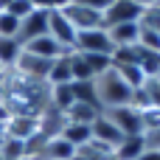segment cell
<instances>
[{"instance_id":"6da1fadb","label":"cell","mask_w":160,"mask_h":160,"mask_svg":"<svg viewBox=\"0 0 160 160\" xmlns=\"http://www.w3.org/2000/svg\"><path fill=\"white\" fill-rule=\"evenodd\" d=\"M93 84H96V98H98L101 112H104V110H112V107H127V104H132V93H135V90L115 73V68L98 73V76L93 79Z\"/></svg>"},{"instance_id":"7a4b0ae2","label":"cell","mask_w":160,"mask_h":160,"mask_svg":"<svg viewBox=\"0 0 160 160\" xmlns=\"http://www.w3.org/2000/svg\"><path fill=\"white\" fill-rule=\"evenodd\" d=\"M76 51H79V53H101V56H112L115 45H112L107 28H90V31H76Z\"/></svg>"},{"instance_id":"3957f363","label":"cell","mask_w":160,"mask_h":160,"mask_svg":"<svg viewBox=\"0 0 160 160\" xmlns=\"http://www.w3.org/2000/svg\"><path fill=\"white\" fill-rule=\"evenodd\" d=\"M51 65H53V59H42V56H37V53H31V51H25V48H22L11 70H14L17 76H25V79H37V82H48V73H51Z\"/></svg>"},{"instance_id":"277c9868","label":"cell","mask_w":160,"mask_h":160,"mask_svg":"<svg viewBox=\"0 0 160 160\" xmlns=\"http://www.w3.org/2000/svg\"><path fill=\"white\" fill-rule=\"evenodd\" d=\"M104 115L118 127V132L124 138H135L143 132V121H141V110L127 104V107H112V110H104Z\"/></svg>"},{"instance_id":"5b68a950","label":"cell","mask_w":160,"mask_h":160,"mask_svg":"<svg viewBox=\"0 0 160 160\" xmlns=\"http://www.w3.org/2000/svg\"><path fill=\"white\" fill-rule=\"evenodd\" d=\"M146 8H141L135 0H112L110 8L104 11V28L124 25V22H141Z\"/></svg>"},{"instance_id":"8992f818","label":"cell","mask_w":160,"mask_h":160,"mask_svg":"<svg viewBox=\"0 0 160 160\" xmlns=\"http://www.w3.org/2000/svg\"><path fill=\"white\" fill-rule=\"evenodd\" d=\"M65 17H68V22L76 28V31H90V28H104V14H98V11H93V8H87V6H82V3H70V6H65V8H59Z\"/></svg>"},{"instance_id":"52a82bcc","label":"cell","mask_w":160,"mask_h":160,"mask_svg":"<svg viewBox=\"0 0 160 160\" xmlns=\"http://www.w3.org/2000/svg\"><path fill=\"white\" fill-rule=\"evenodd\" d=\"M48 37H53L65 51H76V28L68 22V17L59 8L48 11Z\"/></svg>"},{"instance_id":"ba28073f","label":"cell","mask_w":160,"mask_h":160,"mask_svg":"<svg viewBox=\"0 0 160 160\" xmlns=\"http://www.w3.org/2000/svg\"><path fill=\"white\" fill-rule=\"evenodd\" d=\"M48 11H51V8H34V11L20 22L17 39H20L22 45L31 42V39H37V37H45V34H48Z\"/></svg>"},{"instance_id":"9c48e42d","label":"cell","mask_w":160,"mask_h":160,"mask_svg":"<svg viewBox=\"0 0 160 160\" xmlns=\"http://www.w3.org/2000/svg\"><path fill=\"white\" fill-rule=\"evenodd\" d=\"M39 129H42V118H37V115H11L6 121V135L17 138V141H28Z\"/></svg>"},{"instance_id":"30bf717a","label":"cell","mask_w":160,"mask_h":160,"mask_svg":"<svg viewBox=\"0 0 160 160\" xmlns=\"http://www.w3.org/2000/svg\"><path fill=\"white\" fill-rule=\"evenodd\" d=\"M90 132H93V141L107 143V146H112V149H115V146L124 141V135L118 132V127H115V124H112V121H110L104 112H101V115H98V118L90 124Z\"/></svg>"},{"instance_id":"8fae6325","label":"cell","mask_w":160,"mask_h":160,"mask_svg":"<svg viewBox=\"0 0 160 160\" xmlns=\"http://www.w3.org/2000/svg\"><path fill=\"white\" fill-rule=\"evenodd\" d=\"M110 39L115 48H132L138 45V34H141V22H124V25H112L107 28Z\"/></svg>"},{"instance_id":"7c38bea8","label":"cell","mask_w":160,"mask_h":160,"mask_svg":"<svg viewBox=\"0 0 160 160\" xmlns=\"http://www.w3.org/2000/svg\"><path fill=\"white\" fill-rule=\"evenodd\" d=\"M25 51H31V53H37V56H42V59H56V56H62V53H70V51H65L53 37H37V39H31V42H25L22 45Z\"/></svg>"},{"instance_id":"4fadbf2b","label":"cell","mask_w":160,"mask_h":160,"mask_svg":"<svg viewBox=\"0 0 160 160\" xmlns=\"http://www.w3.org/2000/svg\"><path fill=\"white\" fill-rule=\"evenodd\" d=\"M73 160H118L115 158V149L107 146V143H98V141H90L84 146H79L73 152Z\"/></svg>"},{"instance_id":"5bb4252c","label":"cell","mask_w":160,"mask_h":160,"mask_svg":"<svg viewBox=\"0 0 160 160\" xmlns=\"http://www.w3.org/2000/svg\"><path fill=\"white\" fill-rule=\"evenodd\" d=\"M73 82V62H70V53H62L53 59L51 65V73H48V84H70Z\"/></svg>"},{"instance_id":"9a60e30c","label":"cell","mask_w":160,"mask_h":160,"mask_svg":"<svg viewBox=\"0 0 160 160\" xmlns=\"http://www.w3.org/2000/svg\"><path fill=\"white\" fill-rule=\"evenodd\" d=\"M73 152H76V149H73L62 135H53V138H48L45 152H42L37 160H73Z\"/></svg>"},{"instance_id":"2e32d148","label":"cell","mask_w":160,"mask_h":160,"mask_svg":"<svg viewBox=\"0 0 160 160\" xmlns=\"http://www.w3.org/2000/svg\"><path fill=\"white\" fill-rule=\"evenodd\" d=\"M98 115H101V107H96V104H82V101H73L70 110L65 112V118H68L70 124H87V127H90Z\"/></svg>"},{"instance_id":"e0dca14e","label":"cell","mask_w":160,"mask_h":160,"mask_svg":"<svg viewBox=\"0 0 160 160\" xmlns=\"http://www.w3.org/2000/svg\"><path fill=\"white\" fill-rule=\"evenodd\" d=\"M73 149H79V146H84V143H90L93 141V132H90V127L87 124H70V121H65V127H62V132H59Z\"/></svg>"},{"instance_id":"ac0fdd59","label":"cell","mask_w":160,"mask_h":160,"mask_svg":"<svg viewBox=\"0 0 160 160\" xmlns=\"http://www.w3.org/2000/svg\"><path fill=\"white\" fill-rule=\"evenodd\" d=\"M20 51H22V42H20V39H14V37H0V65H3L6 70L14 68Z\"/></svg>"},{"instance_id":"d6986e66","label":"cell","mask_w":160,"mask_h":160,"mask_svg":"<svg viewBox=\"0 0 160 160\" xmlns=\"http://www.w3.org/2000/svg\"><path fill=\"white\" fill-rule=\"evenodd\" d=\"M143 138L141 135H135V138H124L118 146H115V158L118 160H138L143 155Z\"/></svg>"},{"instance_id":"ffe728a7","label":"cell","mask_w":160,"mask_h":160,"mask_svg":"<svg viewBox=\"0 0 160 160\" xmlns=\"http://www.w3.org/2000/svg\"><path fill=\"white\" fill-rule=\"evenodd\" d=\"M73 104V87L70 84H53L51 87V107L56 112H68Z\"/></svg>"},{"instance_id":"44dd1931","label":"cell","mask_w":160,"mask_h":160,"mask_svg":"<svg viewBox=\"0 0 160 160\" xmlns=\"http://www.w3.org/2000/svg\"><path fill=\"white\" fill-rule=\"evenodd\" d=\"M115 68V73L132 87V90H138V87H143V82H146V76H143V70H141V65H112Z\"/></svg>"},{"instance_id":"7402d4cb","label":"cell","mask_w":160,"mask_h":160,"mask_svg":"<svg viewBox=\"0 0 160 160\" xmlns=\"http://www.w3.org/2000/svg\"><path fill=\"white\" fill-rule=\"evenodd\" d=\"M70 87H73V101H82V104H96V107H98L93 79H90V82H70Z\"/></svg>"},{"instance_id":"603a6c76","label":"cell","mask_w":160,"mask_h":160,"mask_svg":"<svg viewBox=\"0 0 160 160\" xmlns=\"http://www.w3.org/2000/svg\"><path fill=\"white\" fill-rule=\"evenodd\" d=\"M3 160H25V141H17V138H8L6 135V143L0 149Z\"/></svg>"},{"instance_id":"cb8c5ba5","label":"cell","mask_w":160,"mask_h":160,"mask_svg":"<svg viewBox=\"0 0 160 160\" xmlns=\"http://www.w3.org/2000/svg\"><path fill=\"white\" fill-rule=\"evenodd\" d=\"M138 45H141V48H146V51H155V53H160V34L155 31V28H149V25H143V22H141Z\"/></svg>"},{"instance_id":"d4e9b609","label":"cell","mask_w":160,"mask_h":160,"mask_svg":"<svg viewBox=\"0 0 160 160\" xmlns=\"http://www.w3.org/2000/svg\"><path fill=\"white\" fill-rule=\"evenodd\" d=\"M20 34V20L11 17L8 11H0V37H14L17 39Z\"/></svg>"},{"instance_id":"484cf974","label":"cell","mask_w":160,"mask_h":160,"mask_svg":"<svg viewBox=\"0 0 160 160\" xmlns=\"http://www.w3.org/2000/svg\"><path fill=\"white\" fill-rule=\"evenodd\" d=\"M3 11H8L11 17H17V20L22 22V20H25V17L34 11V6H31V0H14V3H8Z\"/></svg>"},{"instance_id":"4316f807","label":"cell","mask_w":160,"mask_h":160,"mask_svg":"<svg viewBox=\"0 0 160 160\" xmlns=\"http://www.w3.org/2000/svg\"><path fill=\"white\" fill-rule=\"evenodd\" d=\"M143 146L146 149H160V129H143Z\"/></svg>"},{"instance_id":"83f0119b","label":"cell","mask_w":160,"mask_h":160,"mask_svg":"<svg viewBox=\"0 0 160 160\" xmlns=\"http://www.w3.org/2000/svg\"><path fill=\"white\" fill-rule=\"evenodd\" d=\"M76 3H82V6H87V8H93V11H98V14H104V11L110 8V3H112V0H76Z\"/></svg>"},{"instance_id":"f1b7e54d","label":"cell","mask_w":160,"mask_h":160,"mask_svg":"<svg viewBox=\"0 0 160 160\" xmlns=\"http://www.w3.org/2000/svg\"><path fill=\"white\" fill-rule=\"evenodd\" d=\"M138 160H160V149H143V155Z\"/></svg>"},{"instance_id":"f546056e","label":"cell","mask_w":160,"mask_h":160,"mask_svg":"<svg viewBox=\"0 0 160 160\" xmlns=\"http://www.w3.org/2000/svg\"><path fill=\"white\" fill-rule=\"evenodd\" d=\"M34 8H53V0H31Z\"/></svg>"},{"instance_id":"4dcf8cb0","label":"cell","mask_w":160,"mask_h":160,"mask_svg":"<svg viewBox=\"0 0 160 160\" xmlns=\"http://www.w3.org/2000/svg\"><path fill=\"white\" fill-rule=\"evenodd\" d=\"M141 8H152V6H158V0H135Z\"/></svg>"},{"instance_id":"1f68e13d","label":"cell","mask_w":160,"mask_h":160,"mask_svg":"<svg viewBox=\"0 0 160 160\" xmlns=\"http://www.w3.org/2000/svg\"><path fill=\"white\" fill-rule=\"evenodd\" d=\"M8 3H14V0H0V11H3V8H6Z\"/></svg>"},{"instance_id":"d6a6232c","label":"cell","mask_w":160,"mask_h":160,"mask_svg":"<svg viewBox=\"0 0 160 160\" xmlns=\"http://www.w3.org/2000/svg\"><path fill=\"white\" fill-rule=\"evenodd\" d=\"M0 132H6V124H3V121H0Z\"/></svg>"},{"instance_id":"836d02e7","label":"cell","mask_w":160,"mask_h":160,"mask_svg":"<svg viewBox=\"0 0 160 160\" xmlns=\"http://www.w3.org/2000/svg\"><path fill=\"white\" fill-rule=\"evenodd\" d=\"M152 8H160V0H158V6H152Z\"/></svg>"},{"instance_id":"e575fe53","label":"cell","mask_w":160,"mask_h":160,"mask_svg":"<svg viewBox=\"0 0 160 160\" xmlns=\"http://www.w3.org/2000/svg\"><path fill=\"white\" fill-rule=\"evenodd\" d=\"M0 160H3V155H0Z\"/></svg>"}]
</instances>
